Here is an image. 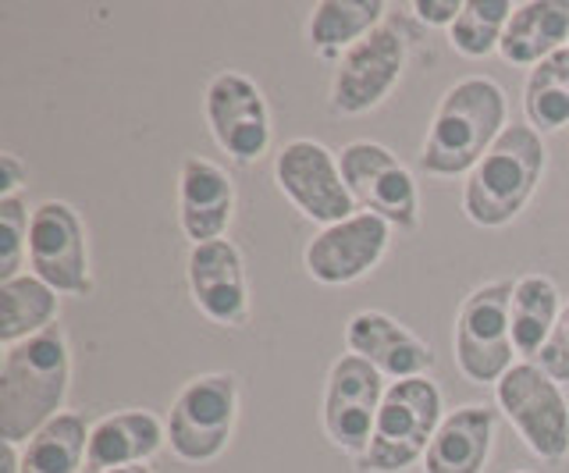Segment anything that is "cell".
Instances as JSON below:
<instances>
[{
    "label": "cell",
    "instance_id": "obj_22",
    "mask_svg": "<svg viewBox=\"0 0 569 473\" xmlns=\"http://www.w3.org/2000/svg\"><path fill=\"white\" fill-rule=\"evenodd\" d=\"M562 313L559 285L548 274H523L512 282L509 300V324H512V345L523 360H538L551 328Z\"/></svg>",
    "mask_w": 569,
    "mask_h": 473
},
{
    "label": "cell",
    "instance_id": "obj_8",
    "mask_svg": "<svg viewBox=\"0 0 569 473\" xmlns=\"http://www.w3.org/2000/svg\"><path fill=\"white\" fill-rule=\"evenodd\" d=\"M342 179L356 207L367 214H378L399 232H417L420 228V189L413 171H409L388 147L373 139H356L338 153Z\"/></svg>",
    "mask_w": 569,
    "mask_h": 473
},
{
    "label": "cell",
    "instance_id": "obj_30",
    "mask_svg": "<svg viewBox=\"0 0 569 473\" xmlns=\"http://www.w3.org/2000/svg\"><path fill=\"white\" fill-rule=\"evenodd\" d=\"M29 182V164L18 153L4 150L0 153V200L18 197V189Z\"/></svg>",
    "mask_w": 569,
    "mask_h": 473
},
{
    "label": "cell",
    "instance_id": "obj_1",
    "mask_svg": "<svg viewBox=\"0 0 569 473\" xmlns=\"http://www.w3.org/2000/svg\"><path fill=\"white\" fill-rule=\"evenodd\" d=\"M71 392V345L61 324L4 349L0 360V442L26 445L53 416L64 413Z\"/></svg>",
    "mask_w": 569,
    "mask_h": 473
},
{
    "label": "cell",
    "instance_id": "obj_20",
    "mask_svg": "<svg viewBox=\"0 0 569 473\" xmlns=\"http://www.w3.org/2000/svg\"><path fill=\"white\" fill-rule=\"evenodd\" d=\"M569 47V0H527L516 4L498 54L516 68H538Z\"/></svg>",
    "mask_w": 569,
    "mask_h": 473
},
{
    "label": "cell",
    "instance_id": "obj_9",
    "mask_svg": "<svg viewBox=\"0 0 569 473\" xmlns=\"http://www.w3.org/2000/svg\"><path fill=\"white\" fill-rule=\"evenodd\" d=\"M274 182L281 197L289 200L302 218L328 228L352 214L360 207L349 197L338 153H331L317 139H289L274 157Z\"/></svg>",
    "mask_w": 569,
    "mask_h": 473
},
{
    "label": "cell",
    "instance_id": "obj_4",
    "mask_svg": "<svg viewBox=\"0 0 569 473\" xmlns=\"http://www.w3.org/2000/svg\"><path fill=\"white\" fill-rule=\"evenodd\" d=\"M445 420L441 389L431 378L391 381L381 399L367 452L356 460L360 473H402L423 463L431 437Z\"/></svg>",
    "mask_w": 569,
    "mask_h": 473
},
{
    "label": "cell",
    "instance_id": "obj_17",
    "mask_svg": "<svg viewBox=\"0 0 569 473\" xmlns=\"http://www.w3.org/2000/svg\"><path fill=\"white\" fill-rule=\"evenodd\" d=\"M236 218V182L210 157H186L178 171V224L192 246L228 235Z\"/></svg>",
    "mask_w": 569,
    "mask_h": 473
},
{
    "label": "cell",
    "instance_id": "obj_31",
    "mask_svg": "<svg viewBox=\"0 0 569 473\" xmlns=\"http://www.w3.org/2000/svg\"><path fill=\"white\" fill-rule=\"evenodd\" d=\"M4 445V466H0V473H22L18 470V445H8V442H0Z\"/></svg>",
    "mask_w": 569,
    "mask_h": 473
},
{
    "label": "cell",
    "instance_id": "obj_19",
    "mask_svg": "<svg viewBox=\"0 0 569 473\" xmlns=\"http://www.w3.org/2000/svg\"><path fill=\"white\" fill-rule=\"evenodd\" d=\"M495 449V410L467 402L445 413L423 455V473H485Z\"/></svg>",
    "mask_w": 569,
    "mask_h": 473
},
{
    "label": "cell",
    "instance_id": "obj_32",
    "mask_svg": "<svg viewBox=\"0 0 569 473\" xmlns=\"http://www.w3.org/2000/svg\"><path fill=\"white\" fill-rule=\"evenodd\" d=\"M107 473H153L147 463H139V466H121V470H107Z\"/></svg>",
    "mask_w": 569,
    "mask_h": 473
},
{
    "label": "cell",
    "instance_id": "obj_16",
    "mask_svg": "<svg viewBox=\"0 0 569 473\" xmlns=\"http://www.w3.org/2000/svg\"><path fill=\"white\" fill-rule=\"evenodd\" d=\"M346 349L367 360L385 381L427 378L435 366V349L381 310L352 313L346 324Z\"/></svg>",
    "mask_w": 569,
    "mask_h": 473
},
{
    "label": "cell",
    "instance_id": "obj_7",
    "mask_svg": "<svg viewBox=\"0 0 569 473\" xmlns=\"http://www.w3.org/2000/svg\"><path fill=\"white\" fill-rule=\"evenodd\" d=\"M495 402L538 460L559 463L569 452V402L562 384L551 381L533 360L509 366L495 384Z\"/></svg>",
    "mask_w": 569,
    "mask_h": 473
},
{
    "label": "cell",
    "instance_id": "obj_21",
    "mask_svg": "<svg viewBox=\"0 0 569 473\" xmlns=\"http://www.w3.org/2000/svg\"><path fill=\"white\" fill-rule=\"evenodd\" d=\"M385 0H320L307 19V43L320 61L338 64L349 50L385 26Z\"/></svg>",
    "mask_w": 569,
    "mask_h": 473
},
{
    "label": "cell",
    "instance_id": "obj_6",
    "mask_svg": "<svg viewBox=\"0 0 569 473\" xmlns=\"http://www.w3.org/2000/svg\"><path fill=\"white\" fill-rule=\"evenodd\" d=\"M509 300H512V282L509 278H498V282L473 289L456 313V328H452L456 366L470 384H491L495 389L512 366L516 345L509 324Z\"/></svg>",
    "mask_w": 569,
    "mask_h": 473
},
{
    "label": "cell",
    "instance_id": "obj_14",
    "mask_svg": "<svg viewBox=\"0 0 569 473\" xmlns=\"http://www.w3.org/2000/svg\"><path fill=\"white\" fill-rule=\"evenodd\" d=\"M391 242V224L378 214H352L320 228L302 250V268L317 285H352L381 264Z\"/></svg>",
    "mask_w": 569,
    "mask_h": 473
},
{
    "label": "cell",
    "instance_id": "obj_10",
    "mask_svg": "<svg viewBox=\"0 0 569 473\" xmlns=\"http://www.w3.org/2000/svg\"><path fill=\"white\" fill-rule=\"evenodd\" d=\"M207 129L236 164H257L271 150L274 125L260 85L242 72H218L203 93Z\"/></svg>",
    "mask_w": 569,
    "mask_h": 473
},
{
    "label": "cell",
    "instance_id": "obj_11",
    "mask_svg": "<svg viewBox=\"0 0 569 473\" xmlns=\"http://www.w3.org/2000/svg\"><path fill=\"white\" fill-rule=\"evenodd\" d=\"M406 72V40L402 32L385 22L356 43L349 54L335 64L328 103L335 114H367L391 97Z\"/></svg>",
    "mask_w": 569,
    "mask_h": 473
},
{
    "label": "cell",
    "instance_id": "obj_13",
    "mask_svg": "<svg viewBox=\"0 0 569 473\" xmlns=\"http://www.w3.org/2000/svg\"><path fill=\"white\" fill-rule=\"evenodd\" d=\"M388 392L385 378L373 366L352 353H342L328 371L325 381V406H320V424L335 449L360 460L370 445L373 420H378L381 399Z\"/></svg>",
    "mask_w": 569,
    "mask_h": 473
},
{
    "label": "cell",
    "instance_id": "obj_29",
    "mask_svg": "<svg viewBox=\"0 0 569 473\" xmlns=\"http://www.w3.org/2000/svg\"><path fill=\"white\" fill-rule=\"evenodd\" d=\"M462 11V0H413V14L435 29H452Z\"/></svg>",
    "mask_w": 569,
    "mask_h": 473
},
{
    "label": "cell",
    "instance_id": "obj_18",
    "mask_svg": "<svg viewBox=\"0 0 569 473\" xmlns=\"http://www.w3.org/2000/svg\"><path fill=\"white\" fill-rule=\"evenodd\" d=\"M168 445V424L150 410H118L89 427L86 470L107 473L150 463Z\"/></svg>",
    "mask_w": 569,
    "mask_h": 473
},
{
    "label": "cell",
    "instance_id": "obj_23",
    "mask_svg": "<svg viewBox=\"0 0 569 473\" xmlns=\"http://www.w3.org/2000/svg\"><path fill=\"white\" fill-rule=\"evenodd\" d=\"M61 295L36 274H18L0 282V345H18L32 335H43L58 324Z\"/></svg>",
    "mask_w": 569,
    "mask_h": 473
},
{
    "label": "cell",
    "instance_id": "obj_15",
    "mask_svg": "<svg viewBox=\"0 0 569 473\" xmlns=\"http://www.w3.org/2000/svg\"><path fill=\"white\" fill-rule=\"evenodd\" d=\"M186 282L192 306L218 328H242L249 321L246 260L231 239L192 246L186 260Z\"/></svg>",
    "mask_w": 569,
    "mask_h": 473
},
{
    "label": "cell",
    "instance_id": "obj_25",
    "mask_svg": "<svg viewBox=\"0 0 569 473\" xmlns=\"http://www.w3.org/2000/svg\"><path fill=\"white\" fill-rule=\"evenodd\" d=\"M523 114L527 125L541 135L569 125V47L527 72Z\"/></svg>",
    "mask_w": 569,
    "mask_h": 473
},
{
    "label": "cell",
    "instance_id": "obj_33",
    "mask_svg": "<svg viewBox=\"0 0 569 473\" xmlns=\"http://www.w3.org/2000/svg\"><path fill=\"white\" fill-rule=\"evenodd\" d=\"M516 473H530V470H516Z\"/></svg>",
    "mask_w": 569,
    "mask_h": 473
},
{
    "label": "cell",
    "instance_id": "obj_2",
    "mask_svg": "<svg viewBox=\"0 0 569 473\" xmlns=\"http://www.w3.org/2000/svg\"><path fill=\"white\" fill-rule=\"evenodd\" d=\"M509 129L506 90L488 76H467L445 90L420 147V171L431 179L470 174L495 139Z\"/></svg>",
    "mask_w": 569,
    "mask_h": 473
},
{
    "label": "cell",
    "instance_id": "obj_28",
    "mask_svg": "<svg viewBox=\"0 0 569 473\" xmlns=\"http://www.w3.org/2000/svg\"><path fill=\"white\" fill-rule=\"evenodd\" d=\"M533 363H538L551 381L569 384V300L562 303L559 321H556V328H551V335H548L545 349Z\"/></svg>",
    "mask_w": 569,
    "mask_h": 473
},
{
    "label": "cell",
    "instance_id": "obj_5",
    "mask_svg": "<svg viewBox=\"0 0 569 473\" xmlns=\"http://www.w3.org/2000/svg\"><path fill=\"white\" fill-rule=\"evenodd\" d=\"M168 449L189 466L213 463L231 445L239 424V378L213 371L186 381L168 413Z\"/></svg>",
    "mask_w": 569,
    "mask_h": 473
},
{
    "label": "cell",
    "instance_id": "obj_12",
    "mask_svg": "<svg viewBox=\"0 0 569 473\" xmlns=\"http://www.w3.org/2000/svg\"><path fill=\"white\" fill-rule=\"evenodd\" d=\"M29 268L58 295H93L86 228L76 207L43 200L29 221Z\"/></svg>",
    "mask_w": 569,
    "mask_h": 473
},
{
    "label": "cell",
    "instance_id": "obj_3",
    "mask_svg": "<svg viewBox=\"0 0 569 473\" xmlns=\"http://www.w3.org/2000/svg\"><path fill=\"white\" fill-rule=\"evenodd\" d=\"M545 168L548 150L541 132L530 125H509L462 182V214L477 228L512 224L538 192Z\"/></svg>",
    "mask_w": 569,
    "mask_h": 473
},
{
    "label": "cell",
    "instance_id": "obj_27",
    "mask_svg": "<svg viewBox=\"0 0 569 473\" xmlns=\"http://www.w3.org/2000/svg\"><path fill=\"white\" fill-rule=\"evenodd\" d=\"M29 221L32 210L22 203V197L0 200V282L26 274L22 264L29 260Z\"/></svg>",
    "mask_w": 569,
    "mask_h": 473
},
{
    "label": "cell",
    "instance_id": "obj_26",
    "mask_svg": "<svg viewBox=\"0 0 569 473\" xmlns=\"http://www.w3.org/2000/svg\"><path fill=\"white\" fill-rule=\"evenodd\" d=\"M512 0H462L456 26L449 29V43L462 58H488L502 47L506 26L512 19Z\"/></svg>",
    "mask_w": 569,
    "mask_h": 473
},
{
    "label": "cell",
    "instance_id": "obj_24",
    "mask_svg": "<svg viewBox=\"0 0 569 473\" xmlns=\"http://www.w3.org/2000/svg\"><path fill=\"white\" fill-rule=\"evenodd\" d=\"M89 449V427L79 413L53 416L43 431H36L26 445H18L22 473H82Z\"/></svg>",
    "mask_w": 569,
    "mask_h": 473
}]
</instances>
